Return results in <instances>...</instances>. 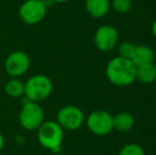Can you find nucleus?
<instances>
[{"label": "nucleus", "mask_w": 156, "mask_h": 155, "mask_svg": "<svg viewBox=\"0 0 156 155\" xmlns=\"http://www.w3.org/2000/svg\"><path fill=\"white\" fill-rule=\"evenodd\" d=\"M114 129H116L119 132H127L135 124V119L133 115L126 112H121L113 117Z\"/></svg>", "instance_id": "ddd939ff"}, {"label": "nucleus", "mask_w": 156, "mask_h": 155, "mask_svg": "<svg viewBox=\"0 0 156 155\" xmlns=\"http://www.w3.org/2000/svg\"><path fill=\"white\" fill-rule=\"evenodd\" d=\"M47 8L43 0H27L19 9V17L28 25L38 23L45 18Z\"/></svg>", "instance_id": "423d86ee"}, {"label": "nucleus", "mask_w": 156, "mask_h": 155, "mask_svg": "<svg viewBox=\"0 0 156 155\" xmlns=\"http://www.w3.org/2000/svg\"><path fill=\"white\" fill-rule=\"evenodd\" d=\"M135 50L136 45H134L131 41H123L118 47V53H119V56L132 60L134 54H135Z\"/></svg>", "instance_id": "2eb2a0df"}, {"label": "nucleus", "mask_w": 156, "mask_h": 155, "mask_svg": "<svg viewBox=\"0 0 156 155\" xmlns=\"http://www.w3.org/2000/svg\"><path fill=\"white\" fill-rule=\"evenodd\" d=\"M52 88V82L47 76L36 75L25 83V95L30 101H43L51 95Z\"/></svg>", "instance_id": "7ed1b4c3"}, {"label": "nucleus", "mask_w": 156, "mask_h": 155, "mask_svg": "<svg viewBox=\"0 0 156 155\" xmlns=\"http://www.w3.org/2000/svg\"><path fill=\"white\" fill-rule=\"evenodd\" d=\"M152 33H153V35L156 37V19L153 21V23H152Z\"/></svg>", "instance_id": "6ab92c4d"}, {"label": "nucleus", "mask_w": 156, "mask_h": 155, "mask_svg": "<svg viewBox=\"0 0 156 155\" xmlns=\"http://www.w3.org/2000/svg\"><path fill=\"white\" fill-rule=\"evenodd\" d=\"M3 147H4V137H3V135L0 133V151L3 149Z\"/></svg>", "instance_id": "a211bd4d"}, {"label": "nucleus", "mask_w": 156, "mask_h": 155, "mask_svg": "<svg viewBox=\"0 0 156 155\" xmlns=\"http://www.w3.org/2000/svg\"><path fill=\"white\" fill-rule=\"evenodd\" d=\"M155 58L154 51L151 49L150 47L146 45H138L136 46L135 54H134L133 63L136 66H140L144 64H149V63H153Z\"/></svg>", "instance_id": "9b49d317"}, {"label": "nucleus", "mask_w": 156, "mask_h": 155, "mask_svg": "<svg viewBox=\"0 0 156 155\" xmlns=\"http://www.w3.org/2000/svg\"><path fill=\"white\" fill-rule=\"evenodd\" d=\"M53 2H55V3H64V2L68 1V0H52Z\"/></svg>", "instance_id": "aec40b11"}, {"label": "nucleus", "mask_w": 156, "mask_h": 155, "mask_svg": "<svg viewBox=\"0 0 156 155\" xmlns=\"http://www.w3.org/2000/svg\"><path fill=\"white\" fill-rule=\"evenodd\" d=\"M56 120L63 130L65 129L68 131H76L82 126L84 122V114L76 106L67 105L58 111Z\"/></svg>", "instance_id": "0eeeda50"}, {"label": "nucleus", "mask_w": 156, "mask_h": 155, "mask_svg": "<svg viewBox=\"0 0 156 155\" xmlns=\"http://www.w3.org/2000/svg\"><path fill=\"white\" fill-rule=\"evenodd\" d=\"M5 93L12 98H19L25 95V84L18 79H12L5 84Z\"/></svg>", "instance_id": "4468645a"}, {"label": "nucleus", "mask_w": 156, "mask_h": 155, "mask_svg": "<svg viewBox=\"0 0 156 155\" xmlns=\"http://www.w3.org/2000/svg\"><path fill=\"white\" fill-rule=\"evenodd\" d=\"M136 80L149 84L156 80V65L154 63L136 66Z\"/></svg>", "instance_id": "f8f14e48"}, {"label": "nucleus", "mask_w": 156, "mask_h": 155, "mask_svg": "<svg viewBox=\"0 0 156 155\" xmlns=\"http://www.w3.org/2000/svg\"><path fill=\"white\" fill-rule=\"evenodd\" d=\"M86 124L91 133L99 136H104L111 133L114 129L113 116L106 111H94L87 117Z\"/></svg>", "instance_id": "39448f33"}, {"label": "nucleus", "mask_w": 156, "mask_h": 155, "mask_svg": "<svg viewBox=\"0 0 156 155\" xmlns=\"http://www.w3.org/2000/svg\"><path fill=\"white\" fill-rule=\"evenodd\" d=\"M37 132V138L44 148L51 151H58L63 143L64 131L56 121H44Z\"/></svg>", "instance_id": "f03ea898"}, {"label": "nucleus", "mask_w": 156, "mask_h": 155, "mask_svg": "<svg viewBox=\"0 0 156 155\" xmlns=\"http://www.w3.org/2000/svg\"><path fill=\"white\" fill-rule=\"evenodd\" d=\"M106 77L116 86H127L136 80V65L132 60L118 55L107 64Z\"/></svg>", "instance_id": "f257e3e1"}, {"label": "nucleus", "mask_w": 156, "mask_h": 155, "mask_svg": "<svg viewBox=\"0 0 156 155\" xmlns=\"http://www.w3.org/2000/svg\"><path fill=\"white\" fill-rule=\"evenodd\" d=\"M85 8L94 18L104 17L111 8L109 0H85Z\"/></svg>", "instance_id": "9d476101"}, {"label": "nucleus", "mask_w": 156, "mask_h": 155, "mask_svg": "<svg viewBox=\"0 0 156 155\" xmlns=\"http://www.w3.org/2000/svg\"><path fill=\"white\" fill-rule=\"evenodd\" d=\"M44 110L36 102L30 101L23 104L19 113V122L28 131L37 130L44 122Z\"/></svg>", "instance_id": "20e7f679"}, {"label": "nucleus", "mask_w": 156, "mask_h": 155, "mask_svg": "<svg viewBox=\"0 0 156 155\" xmlns=\"http://www.w3.org/2000/svg\"><path fill=\"white\" fill-rule=\"evenodd\" d=\"M118 155H144V151L137 143H127L121 148Z\"/></svg>", "instance_id": "dca6fc26"}, {"label": "nucleus", "mask_w": 156, "mask_h": 155, "mask_svg": "<svg viewBox=\"0 0 156 155\" xmlns=\"http://www.w3.org/2000/svg\"><path fill=\"white\" fill-rule=\"evenodd\" d=\"M30 67V58L23 51H14L6 58L4 68L9 76L17 78L28 71Z\"/></svg>", "instance_id": "1a4fd4ad"}, {"label": "nucleus", "mask_w": 156, "mask_h": 155, "mask_svg": "<svg viewBox=\"0 0 156 155\" xmlns=\"http://www.w3.org/2000/svg\"><path fill=\"white\" fill-rule=\"evenodd\" d=\"M118 31L109 25H103L94 33V45L100 51L107 52L113 50L118 43Z\"/></svg>", "instance_id": "6e6552de"}, {"label": "nucleus", "mask_w": 156, "mask_h": 155, "mask_svg": "<svg viewBox=\"0 0 156 155\" xmlns=\"http://www.w3.org/2000/svg\"><path fill=\"white\" fill-rule=\"evenodd\" d=\"M112 8L120 14L129 12L132 9V0H113Z\"/></svg>", "instance_id": "f3484780"}]
</instances>
